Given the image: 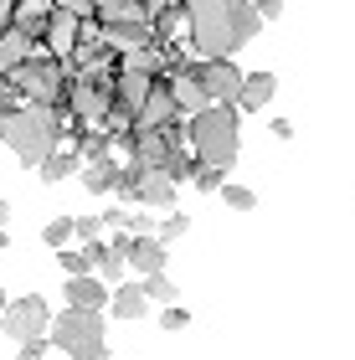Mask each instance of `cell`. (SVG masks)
I'll return each instance as SVG.
<instances>
[{"label":"cell","mask_w":355,"mask_h":360,"mask_svg":"<svg viewBox=\"0 0 355 360\" xmlns=\"http://www.w3.org/2000/svg\"><path fill=\"white\" fill-rule=\"evenodd\" d=\"M77 160L93 165V160H114V139H108V129H83V139H77Z\"/></svg>","instance_id":"21"},{"label":"cell","mask_w":355,"mask_h":360,"mask_svg":"<svg viewBox=\"0 0 355 360\" xmlns=\"http://www.w3.org/2000/svg\"><path fill=\"white\" fill-rule=\"evenodd\" d=\"M15 93L26 98V103H41V108H62L67 103V62L62 57H26V62H15V68L6 72Z\"/></svg>","instance_id":"5"},{"label":"cell","mask_w":355,"mask_h":360,"mask_svg":"<svg viewBox=\"0 0 355 360\" xmlns=\"http://www.w3.org/2000/svg\"><path fill=\"white\" fill-rule=\"evenodd\" d=\"M77 175H83V186H88L93 195H114V175H119V160H93V165H83Z\"/></svg>","instance_id":"20"},{"label":"cell","mask_w":355,"mask_h":360,"mask_svg":"<svg viewBox=\"0 0 355 360\" xmlns=\"http://www.w3.org/2000/svg\"><path fill=\"white\" fill-rule=\"evenodd\" d=\"M144 309L150 304H144V293H139V278H124L119 288H108V314L114 319H139Z\"/></svg>","instance_id":"17"},{"label":"cell","mask_w":355,"mask_h":360,"mask_svg":"<svg viewBox=\"0 0 355 360\" xmlns=\"http://www.w3.org/2000/svg\"><path fill=\"white\" fill-rule=\"evenodd\" d=\"M196 83L206 88L212 103H237V88H242V68L232 57H217V62H196Z\"/></svg>","instance_id":"9"},{"label":"cell","mask_w":355,"mask_h":360,"mask_svg":"<svg viewBox=\"0 0 355 360\" xmlns=\"http://www.w3.org/2000/svg\"><path fill=\"white\" fill-rule=\"evenodd\" d=\"M46 350H52V345H46V335L41 340H21V345H15V360H41Z\"/></svg>","instance_id":"33"},{"label":"cell","mask_w":355,"mask_h":360,"mask_svg":"<svg viewBox=\"0 0 355 360\" xmlns=\"http://www.w3.org/2000/svg\"><path fill=\"white\" fill-rule=\"evenodd\" d=\"M11 11H15V0H0V26L11 21Z\"/></svg>","instance_id":"36"},{"label":"cell","mask_w":355,"mask_h":360,"mask_svg":"<svg viewBox=\"0 0 355 360\" xmlns=\"http://www.w3.org/2000/svg\"><path fill=\"white\" fill-rule=\"evenodd\" d=\"M165 83H170V98H175V113H191V119H196V113L212 103V98H206V88L196 83V62H186L181 72H170Z\"/></svg>","instance_id":"12"},{"label":"cell","mask_w":355,"mask_h":360,"mask_svg":"<svg viewBox=\"0 0 355 360\" xmlns=\"http://www.w3.org/2000/svg\"><path fill=\"white\" fill-rule=\"evenodd\" d=\"M186 324H191V309L186 304H165V309H160V330H186Z\"/></svg>","instance_id":"28"},{"label":"cell","mask_w":355,"mask_h":360,"mask_svg":"<svg viewBox=\"0 0 355 360\" xmlns=\"http://www.w3.org/2000/svg\"><path fill=\"white\" fill-rule=\"evenodd\" d=\"M268 129H273V139H294V124H288V119H273Z\"/></svg>","instance_id":"35"},{"label":"cell","mask_w":355,"mask_h":360,"mask_svg":"<svg viewBox=\"0 0 355 360\" xmlns=\"http://www.w3.org/2000/svg\"><path fill=\"white\" fill-rule=\"evenodd\" d=\"M31 52H37V41H31V37H26V31H15L11 21H6V26H0V72H11V68H15V62H26Z\"/></svg>","instance_id":"18"},{"label":"cell","mask_w":355,"mask_h":360,"mask_svg":"<svg viewBox=\"0 0 355 360\" xmlns=\"http://www.w3.org/2000/svg\"><path fill=\"white\" fill-rule=\"evenodd\" d=\"M6 304H11V293H6V288H0V314H6Z\"/></svg>","instance_id":"39"},{"label":"cell","mask_w":355,"mask_h":360,"mask_svg":"<svg viewBox=\"0 0 355 360\" xmlns=\"http://www.w3.org/2000/svg\"><path fill=\"white\" fill-rule=\"evenodd\" d=\"M46 11H52V6H46ZM77 37H83V21H77V15H67V11H52V15H46V57H62V62H67L72 57V46H77Z\"/></svg>","instance_id":"11"},{"label":"cell","mask_w":355,"mask_h":360,"mask_svg":"<svg viewBox=\"0 0 355 360\" xmlns=\"http://www.w3.org/2000/svg\"><path fill=\"white\" fill-rule=\"evenodd\" d=\"M186 139H191V155L201 160V165H212L227 175L242 155V113L232 103H206L196 119L186 124Z\"/></svg>","instance_id":"3"},{"label":"cell","mask_w":355,"mask_h":360,"mask_svg":"<svg viewBox=\"0 0 355 360\" xmlns=\"http://www.w3.org/2000/svg\"><path fill=\"white\" fill-rule=\"evenodd\" d=\"M62 299H67V309H83V314H103V309H108V283H98L93 273L67 278V283H62Z\"/></svg>","instance_id":"13"},{"label":"cell","mask_w":355,"mask_h":360,"mask_svg":"<svg viewBox=\"0 0 355 360\" xmlns=\"http://www.w3.org/2000/svg\"><path fill=\"white\" fill-rule=\"evenodd\" d=\"M83 170V160H77V150H52L37 165V175H41V186H57V180H67V175H77Z\"/></svg>","instance_id":"19"},{"label":"cell","mask_w":355,"mask_h":360,"mask_svg":"<svg viewBox=\"0 0 355 360\" xmlns=\"http://www.w3.org/2000/svg\"><path fill=\"white\" fill-rule=\"evenodd\" d=\"M181 113H175V98H170V83H160L155 77V88H150V98L139 103V113H134V129H165V124H175Z\"/></svg>","instance_id":"14"},{"label":"cell","mask_w":355,"mask_h":360,"mask_svg":"<svg viewBox=\"0 0 355 360\" xmlns=\"http://www.w3.org/2000/svg\"><path fill=\"white\" fill-rule=\"evenodd\" d=\"M273 93H278V77L273 72H242V88H237V113H263L273 103Z\"/></svg>","instance_id":"16"},{"label":"cell","mask_w":355,"mask_h":360,"mask_svg":"<svg viewBox=\"0 0 355 360\" xmlns=\"http://www.w3.org/2000/svg\"><path fill=\"white\" fill-rule=\"evenodd\" d=\"M52 11H67V15H77V21H88L93 15V0H46Z\"/></svg>","instance_id":"32"},{"label":"cell","mask_w":355,"mask_h":360,"mask_svg":"<svg viewBox=\"0 0 355 360\" xmlns=\"http://www.w3.org/2000/svg\"><path fill=\"white\" fill-rule=\"evenodd\" d=\"M108 248H119V252H124V268L139 273V278L165 273V263H170V248H165L160 237H129V232H114V242H108Z\"/></svg>","instance_id":"7"},{"label":"cell","mask_w":355,"mask_h":360,"mask_svg":"<svg viewBox=\"0 0 355 360\" xmlns=\"http://www.w3.org/2000/svg\"><path fill=\"white\" fill-rule=\"evenodd\" d=\"M57 268L67 273V278H83V273H93V263H88V248H57Z\"/></svg>","instance_id":"23"},{"label":"cell","mask_w":355,"mask_h":360,"mask_svg":"<svg viewBox=\"0 0 355 360\" xmlns=\"http://www.w3.org/2000/svg\"><path fill=\"white\" fill-rule=\"evenodd\" d=\"M139 293H144V304H160V309H165V304H175V283H170L165 273L139 278Z\"/></svg>","instance_id":"22"},{"label":"cell","mask_w":355,"mask_h":360,"mask_svg":"<svg viewBox=\"0 0 355 360\" xmlns=\"http://www.w3.org/2000/svg\"><path fill=\"white\" fill-rule=\"evenodd\" d=\"M181 11H186V37L201 52V62L237 57L263 31V21L242 0H181Z\"/></svg>","instance_id":"1"},{"label":"cell","mask_w":355,"mask_h":360,"mask_svg":"<svg viewBox=\"0 0 355 360\" xmlns=\"http://www.w3.org/2000/svg\"><path fill=\"white\" fill-rule=\"evenodd\" d=\"M6 221H11V201L0 195V226H6Z\"/></svg>","instance_id":"37"},{"label":"cell","mask_w":355,"mask_h":360,"mask_svg":"<svg viewBox=\"0 0 355 360\" xmlns=\"http://www.w3.org/2000/svg\"><path fill=\"white\" fill-rule=\"evenodd\" d=\"M72 237H83V248L103 242V221L98 217H72Z\"/></svg>","instance_id":"27"},{"label":"cell","mask_w":355,"mask_h":360,"mask_svg":"<svg viewBox=\"0 0 355 360\" xmlns=\"http://www.w3.org/2000/svg\"><path fill=\"white\" fill-rule=\"evenodd\" d=\"M46 324H52V304H46L41 293H21V299H11L6 314H0V335H6L11 345H21V340H41Z\"/></svg>","instance_id":"6"},{"label":"cell","mask_w":355,"mask_h":360,"mask_svg":"<svg viewBox=\"0 0 355 360\" xmlns=\"http://www.w3.org/2000/svg\"><path fill=\"white\" fill-rule=\"evenodd\" d=\"M191 180H196L201 191H221V180H227V175H221V170H212V165H196V175H191Z\"/></svg>","instance_id":"34"},{"label":"cell","mask_w":355,"mask_h":360,"mask_svg":"<svg viewBox=\"0 0 355 360\" xmlns=\"http://www.w3.org/2000/svg\"><path fill=\"white\" fill-rule=\"evenodd\" d=\"M221 201L232 211H257V191L252 186H232V180H221Z\"/></svg>","instance_id":"25"},{"label":"cell","mask_w":355,"mask_h":360,"mask_svg":"<svg viewBox=\"0 0 355 360\" xmlns=\"http://www.w3.org/2000/svg\"><path fill=\"white\" fill-rule=\"evenodd\" d=\"M108 52H139V46H155V31L144 15H108V21H98V31H93Z\"/></svg>","instance_id":"8"},{"label":"cell","mask_w":355,"mask_h":360,"mask_svg":"<svg viewBox=\"0 0 355 360\" xmlns=\"http://www.w3.org/2000/svg\"><path fill=\"white\" fill-rule=\"evenodd\" d=\"M134 201H139L144 211H175V201H181V186H175L170 175H160V170H144L139 186H134Z\"/></svg>","instance_id":"10"},{"label":"cell","mask_w":355,"mask_h":360,"mask_svg":"<svg viewBox=\"0 0 355 360\" xmlns=\"http://www.w3.org/2000/svg\"><path fill=\"white\" fill-rule=\"evenodd\" d=\"M11 248V232H6V226H0V252H6Z\"/></svg>","instance_id":"38"},{"label":"cell","mask_w":355,"mask_h":360,"mask_svg":"<svg viewBox=\"0 0 355 360\" xmlns=\"http://www.w3.org/2000/svg\"><path fill=\"white\" fill-rule=\"evenodd\" d=\"M46 345L72 355V360H108V335H103V314H83V309H62L46 324Z\"/></svg>","instance_id":"4"},{"label":"cell","mask_w":355,"mask_h":360,"mask_svg":"<svg viewBox=\"0 0 355 360\" xmlns=\"http://www.w3.org/2000/svg\"><path fill=\"white\" fill-rule=\"evenodd\" d=\"M41 242H46V248H72V217H52V221H46L41 226Z\"/></svg>","instance_id":"24"},{"label":"cell","mask_w":355,"mask_h":360,"mask_svg":"<svg viewBox=\"0 0 355 360\" xmlns=\"http://www.w3.org/2000/svg\"><path fill=\"white\" fill-rule=\"evenodd\" d=\"M170 144H165V134L160 129H134V144H129V160H134L139 170H165L170 165Z\"/></svg>","instance_id":"15"},{"label":"cell","mask_w":355,"mask_h":360,"mask_svg":"<svg viewBox=\"0 0 355 360\" xmlns=\"http://www.w3.org/2000/svg\"><path fill=\"white\" fill-rule=\"evenodd\" d=\"M26 103V98L21 93H15V83H11V77L6 72H0V119H6V113H15V108H21Z\"/></svg>","instance_id":"29"},{"label":"cell","mask_w":355,"mask_h":360,"mask_svg":"<svg viewBox=\"0 0 355 360\" xmlns=\"http://www.w3.org/2000/svg\"><path fill=\"white\" fill-rule=\"evenodd\" d=\"M186 232H191V217H186V211H165V221L155 226V237L165 242V248H170L175 237H186Z\"/></svg>","instance_id":"26"},{"label":"cell","mask_w":355,"mask_h":360,"mask_svg":"<svg viewBox=\"0 0 355 360\" xmlns=\"http://www.w3.org/2000/svg\"><path fill=\"white\" fill-rule=\"evenodd\" d=\"M98 221H103V232H129V206H108Z\"/></svg>","instance_id":"31"},{"label":"cell","mask_w":355,"mask_h":360,"mask_svg":"<svg viewBox=\"0 0 355 360\" xmlns=\"http://www.w3.org/2000/svg\"><path fill=\"white\" fill-rule=\"evenodd\" d=\"M67 139V124H62V108H41V103H21L15 113L0 119V144H11L15 160L26 170H37L52 150H62Z\"/></svg>","instance_id":"2"},{"label":"cell","mask_w":355,"mask_h":360,"mask_svg":"<svg viewBox=\"0 0 355 360\" xmlns=\"http://www.w3.org/2000/svg\"><path fill=\"white\" fill-rule=\"evenodd\" d=\"M155 226H160V221H155L144 206H139V211H129V237H155Z\"/></svg>","instance_id":"30"}]
</instances>
